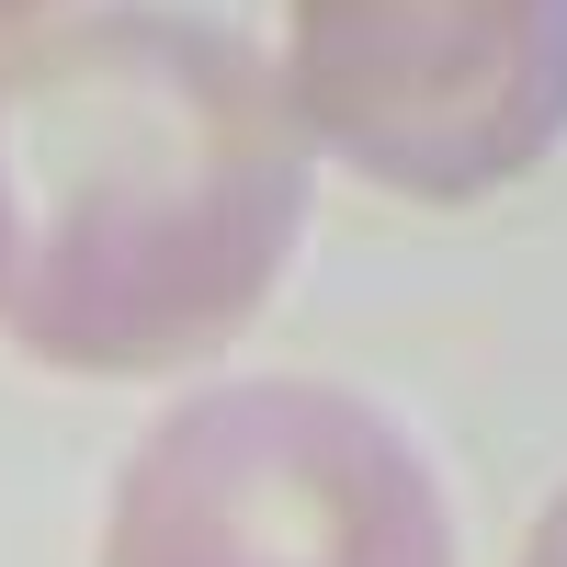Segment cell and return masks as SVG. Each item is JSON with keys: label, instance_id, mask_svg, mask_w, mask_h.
Instances as JSON below:
<instances>
[{"label": "cell", "instance_id": "6da1fadb", "mask_svg": "<svg viewBox=\"0 0 567 567\" xmlns=\"http://www.w3.org/2000/svg\"><path fill=\"white\" fill-rule=\"evenodd\" d=\"M318 136L239 23L80 0L0 34V329L58 374H182L272 307Z\"/></svg>", "mask_w": 567, "mask_h": 567}, {"label": "cell", "instance_id": "7a4b0ae2", "mask_svg": "<svg viewBox=\"0 0 567 567\" xmlns=\"http://www.w3.org/2000/svg\"><path fill=\"white\" fill-rule=\"evenodd\" d=\"M103 567H454V499L374 398L227 374L136 432Z\"/></svg>", "mask_w": 567, "mask_h": 567}, {"label": "cell", "instance_id": "3957f363", "mask_svg": "<svg viewBox=\"0 0 567 567\" xmlns=\"http://www.w3.org/2000/svg\"><path fill=\"white\" fill-rule=\"evenodd\" d=\"M284 91L341 171L488 205L567 148V0H284Z\"/></svg>", "mask_w": 567, "mask_h": 567}, {"label": "cell", "instance_id": "277c9868", "mask_svg": "<svg viewBox=\"0 0 567 567\" xmlns=\"http://www.w3.org/2000/svg\"><path fill=\"white\" fill-rule=\"evenodd\" d=\"M523 567H567V488L545 499V523L523 534Z\"/></svg>", "mask_w": 567, "mask_h": 567}, {"label": "cell", "instance_id": "5b68a950", "mask_svg": "<svg viewBox=\"0 0 567 567\" xmlns=\"http://www.w3.org/2000/svg\"><path fill=\"white\" fill-rule=\"evenodd\" d=\"M45 12H69V0H0V34H23V23H45Z\"/></svg>", "mask_w": 567, "mask_h": 567}]
</instances>
